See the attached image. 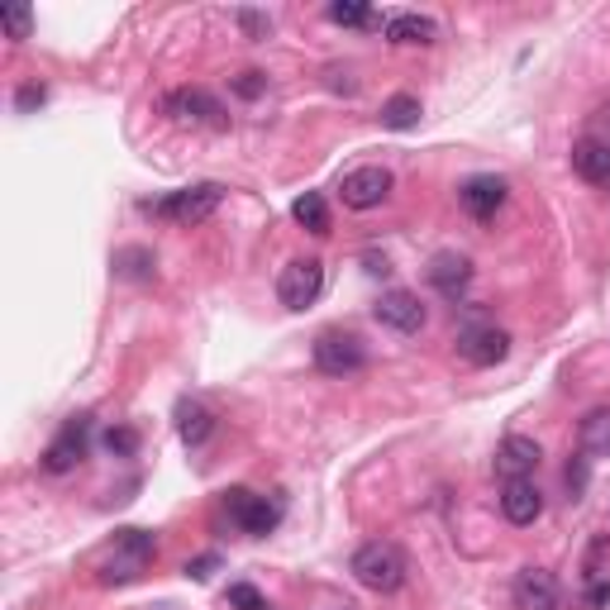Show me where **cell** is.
Here are the masks:
<instances>
[{"label": "cell", "instance_id": "ac0fdd59", "mask_svg": "<svg viewBox=\"0 0 610 610\" xmlns=\"http://www.w3.org/2000/svg\"><path fill=\"white\" fill-rule=\"evenodd\" d=\"M577 443L587 458H610V406H596V410L581 415Z\"/></svg>", "mask_w": 610, "mask_h": 610}, {"label": "cell", "instance_id": "4316f807", "mask_svg": "<svg viewBox=\"0 0 610 610\" xmlns=\"http://www.w3.org/2000/svg\"><path fill=\"white\" fill-rule=\"evenodd\" d=\"M229 606H234V610H268L262 591L248 587V581H234V587H229Z\"/></svg>", "mask_w": 610, "mask_h": 610}, {"label": "cell", "instance_id": "ffe728a7", "mask_svg": "<svg viewBox=\"0 0 610 610\" xmlns=\"http://www.w3.org/2000/svg\"><path fill=\"white\" fill-rule=\"evenodd\" d=\"M434 20H425V15H392L386 20V38L392 44H434Z\"/></svg>", "mask_w": 610, "mask_h": 610}, {"label": "cell", "instance_id": "277c9868", "mask_svg": "<svg viewBox=\"0 0 610 610\" xmlns=\"http://www.w3.org/2000/svg\"><path fill=\"white\" fill-rule=\"evenodd\" d=\"M162 110H168L172 124H187V129H229L225 105H219L211 91H201V87H177V91H168Z\"/></svg>", "mask_w": 610, "mask_h": 610}, {"label": "cell", "instance_id": "e0dca14e", "mask_svg": "<svg viewBox=\"0 0 610 610\" xmlns=\"http://www.w3.org/2000/svg\"><path fill=\"white\" fill-rule=\"evenodd\" d=\"M573 168H577L581 182L610 187V144H601V138H577V144H573Z\"/></svg>", "mask_w": 610, "mask_h": 610}, {"label": "cell", "instance_id": "d6a6232c", "mask_svg": "<svg viewBox=\"0 0 610 610\" xmlns=\"http://www.w3.org/2000/svg\"><path fill=\"white\" fill-rule=\"evenodd\" d=\"M325 610H353V606H349V601H343V606H325Z\"/></svg>", "mask_w": 610, "mask_h": 610}, {"label": "cell", "instance_id": "4fadbf2b", "mask_svg": "<svg viewBox=\"0 0 610 610\" xmlns=\"http://www.w3.org/2000/svg\"><path fill=\"white\" fill-rule=\"evenodd\" d=\"M425 276H429V286H434L443 301H458L467 291V282H473V262H467L463 253H434V258H429V268H425Z\"/></svg>", "mask_w": 610, "mask_h": 610}, {"label": "cell", "instance_id": "4dcf8cb0", "mask_svg": "<svg viewBox=\"0 0 610 610\" xmlns=\"http://www.w3.org/2000/svg\"><path fill=\"white\" fill-rule=\"evenodd\" d=\"M44 101H48V91H44V87H20L15 110H34V105H44Z\"/></svg>", "mask_w": 610, "mask_h": 610}, {"label": "cell", "instance_id": "f1b7e54d", "mask_svg": "<svg viewBox=\"0 0 610 610\" xmlns=\"http://www.w3.org/2000/svg\"><path fill=\"white\" fill-rule=\"evenodd\" d=\"M567 492H573V501H577V496L581 492H587V463H581V458H573V463H567Z\"/></svg>", "mask_w": 610, "mask_h": 610}, {"label": "cell", "instance_id": "9c48e42d", "mask_svg": "<svg viewBox=\"0 0 610 610\" xmlns=\"http://www.w3.org/2000/svg\"><path fill=\"white\" fill-rule=\"evenodd\" d=\"M87 439H91V415H72V420L58 429V439L44 449V467L48 473H72L81 458H87Z\"/></svg>", "mask_w": 610, "mask_h": 610}, {"label": "cell", "instance_id": "30bf717a", "mask_svg": "<svg viewBox=\"0 0 610 610\" xmlns=\"http://www.w3.org/2000/svg\"><path fill=\"white\" fill-rule=\"evenodd\" d=\"M506 353H510V335L496 329V325H473V329L458 335V358L473 363V368H496Z\"/></svg>", "mask_w": 610, "mask_h": 610}, {"label": "cell", "instance_id": "7402d4cb", "mask_svg": "<svg viewBox=\"0 0 610 610\" xmlns=\"http://www.w3.org/2000/svg\"><path fill=\"white\" fill-rule=\"evenodd\" d=\"M382 124L386 129H415L420 124V95H392V101L382 105Z\"/></svg>", "mask_w": 610, "mask_h": 610}, {"label": "cell", "instance_id": "44dd1931", "mask_svg": "<svg viewBox=\"0 0 610 610\" xmlns=\"http://www.w3.org/2000/svg\"><path fill=\"white\" fill-rule=\"evenodd\" d=\"M291 215H296V225L301 229H310V234H329V205L320 191H305V196L291 205Z\"/></svg>", "mask_w": 610, "mask_h": 610}, {"label": "cell", "instance_id": "1f68e13d", "mask_svg": "<svg viewBox=\"0 0 610 610\" xmlns=\"http://www.w3.org/2000/svg\"><path fill=\"white\" fill-rule=\"evenodd\" d=\"M239 24L248 30V38H268V20H262V15H253V10H244V15H239Z\"/></svg>", "mask_w": 610, "mask_h": 610}, {"label": "cell", "instance_id": "7c38bea8", "mask_svg": "<svg viewBox=\"0 0 610 610\" xmlns=\"http://www.w3.org/2000/svg\"><path fill=\"white\" fill-rule=\"evenodd\" d=\"M539 458H544V449H539L534 439L510 434V439H501V449H496V477H501V482L534 477L539 473Z\"/></svg>", "mask_w": 610, "mask_h": 610}, {"label": "cell", "instance_id": "52a82bcc", "mask_svg": "<svg viewBox=\"0 0 610 610\" xmlns=\"http://www.w3.org/2000/svg\"><path fill=\"white\" fill-rule=\"evenodd\" d=\"M225 510H229V520L239 524L244 534H272L276 530V520H282V506L268 501V496H258V492H248V487H229L225 492Z\"/></svg>", "mask_w": 610, "mask_h": 610}, {"label": "cell", "instance_id": "7a4b0ae2", "mask_svg": "<svg viewBox=\"0 0 610 610\" xmlns=\"http://www.w3.org/2000/svg\"><path fill=\"white\" fill-rule=\"evenodd\" d=\"M349 573L363 581L368 591H400V581H406L410 573V563H406V553H400V544H392V539H372V544H363L353 553V563H349Z\"/></svg>", "mask_w": 610, "mask_h": 610}, {"label": "cell", "instance_id": "8fae6325", "mask_svg": "<svg viewBox=\"0 0 610 610\" xmlns=\"http://www.w3.org/2000/svg\"><path fill=\"white\" fill-rule=\"evenodd\" d=\"M339 196H343L349 211H372V205H382L386 196H392V172L386 168H353L339 182Z\"/></svg>", "mask_w": 610, "mask_h": 610}, {"label": "cell", "instance_id": "ba28073f", "mask_svg": "<svg viewBox=\"0 0 610 610\" xmlns=\"http://www.w3.org/2000/svg\"><path fill=\"white\" fill-rule=\"evenodd\" d=\"M372 315H377V325L396 329V335H420L425 329V305L415 291L396 286V291H382L377 305H372Z\"/></svg>", "mask_w": 610, "mask_h": 610}, {"label": "cell", "instance_id": "603a6c76", "mask_svg": "<svg viewBox=\"0 0 610 610\" xmlns=\"http://www.w3.org/2000/svg\"><path fill=\"white\" fill-rule=\"evenodd\" d=\"M115 272L129 276V282H152V253H148V248H120Z\"/></svg>", "mask_w": 610, "mask_h": 610}, {"label": "cell", "instance_id": "484cf974", "mask_svg": "<svg viewBox=\"0 0 610 610\" xmlns=\"http://www.w3.org/2000/svg\"><path fill=\"white\" fill-rule=\"evenodd\" d=\"M105 449L115 453V458H134L138 453V429H105Z\"/></svg>", "mask_w": 610, "mask_h": 610}, {"label": "cell", "instance_id": "8992f818", "mask_svg": "<svg viewBox=\"0 0 610 610\" xmlns=\"http://www.w3.org/2000/svg\"><path fill=\"white\" fill-rule=\"evenodd\" d=\"M325 291V262L320 258H296L286 262L282 276H276V301L286 305V310H305V305H315Z\"/></svg>", "mask_w": 610, "mask_h": 610}, {"label": "cell", "instance_id": "2e32d148", "mask_svg": "<svg viewBox=\"0 0 610 610\" xmlns=\"http://www.w3.org/2000/svg\"><path fill=\"white\" fill-rule=\"evenodd\" d=\"M501 516H506L510 524H534L539 516H544V496H539L534 477L506 482V492H501Z\"/></svg>", "mask_w": 610, "mask_h": 610}, {"label": "cell", "instance_id": "f546056e", "mask_svg": "<svg viewBox=\"0 0 610 610\" xmlns=\"http://www.w3.org/2000/svg\"><path fill=\"white\" fill-rule=\"evenodd\" d=\"M219 567V553H205V558H191L187 563V577H196V581H205Z\"/></svg>", "mask_w": 610, "mask_h": 610}, {"label": "cell", "instance_id": "d6986e66", "mask_svg": "<svg viewBox=\"0 0 610 610\" xmlns=\"http://www.w3.org/2000/svg\"><path fill=\"white\" fill-rule=\"evenodd\" d=\"M211 429H215V415L201 406V400H177V434H182V443H205L211 439Z\"/></svg>", "mask_w": 610, "mask_h": 610}, {"label": "cell", "instance_id": "83f0119b", "mask_svg": "<svg viewBox=\"0 0 610 610\" xmlns=\"http://www.w3.org/2000/svg\"><path fill=\"white\" fill-rule=\"evenodd\" d=\"M262 87H268V77H262V72H239V77H234V91H239L244 101H258Z\"/></svg>", "mask_w": 610, "mask_h": 610}, {"label": "cell", "instance_id": "9a60e30c", "mask_svg": "<svg viewBox=\"0 0 610 610\" xmlns=\"http://www.w3.org/2000/svg\"><path fill=\"white\" fill-rule=\"evenodd\" d=\"M516 606L520 610H558V581H553V573H544V567H520Z\"/></svg>", "mask_w": 610, "mask_h": 610}, {"label": "cell", "instance_id": "d4e9b609", "mask_svg": "<svg viewBox=\"0 0 610 610\" xmlns=\"http://www.w3.org/2000/svg\"><path fill=\"white\" fill-rule=\"evenodd\" d=\"M329 20L335 24H372V10L363 5V0H339V5H329Z\"/></svg>", "mask_w": 610, "mask_h": 610}, {"label": "cell", "instance_id": "cb8c5ba5", "mask_svg": "<svg viewBox=\"0 0 610 610\" xmlns=\"http://www.w3.org/2000/svg\"><path fill=\"white\" fill-rule=\"evenodd\" d=\"M0 24H5V34L20 44V38H30V30H34V10L10 0V5H0Z\"/></svg>", "mask_w": 610, "mask_h": 610}, {"label": "cell", "instance_id": "5bb4252c", "mask_svg": "<svg viewBox=\"0 0 610 610\" xmlns=\"http://www.w3.org/2000/svg\"><path fill=\"white\" fill-rule=\"evenodd\" d=\"M458 205L473 219H492L506 205V182L501 177H467V182L458 187Z\"/></svg>", "mask_w": 610, "mask_h": 610}, {"label": "cell", "instance_id": "3957f363", "mask_svg": "<svg viewBox=\"0 0 610 610\" xmlns=\"http://www.w3.org/2000/svg\"><path fill=\"white\" fill-rule=\"evenodd\" d=\"M219 201H225V187H215V182H201V187H187V191H172V196H162L158 205H148L158 219H168V225H205L215 211H219Z\"/></svg>", "mask_w": 610, "mask_h": 610}, {"label": "cell", "instance_id": "6da1fadb", "mask_svg": "<svg viewBox=\"0 0 610 610\" xmlns=\"http://www.w3.org/2000/svg\"><path fill=\"white\" fill-rule=\"evenodd\" d=\"M152 558H158V539L148 530H120L101 567H95V577H101V587H124V581L144 577V567Z\"/></svg>", "mask_w": 610, "mask_h": 610}, {"label": "cell", "instance_id": "5b68a950", "mask_svg": "<svg viewBox=\"0 0 610 610\" xmlns=\"http://www.w3.org/2000/svg\"><path fill=\"white\" fill-rule=\"evenodd\" d=\"M315 368L325 372V377H349V372H363L368 368V349L358 335H343V329H325L320 339H315Z\"/></svg>", "mask_w": 610, "mask_h": 610}]
</instances>
